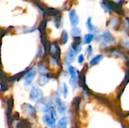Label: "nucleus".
<instances>
[{"label": "nucleus", "mask_w": 129, "mask_h": 128, "mask_svg": "<svg viewBox=\"0 0 129 128\" xmlns=\"http://www.w3.org/2000/svg\"><path fill=\"white\" fill-rule=\"evenodd\" d=\"M68 125V119L66 117H62L58 121L57 127L58 128H66Z\"/></svg>", "instance_id": "9"}, {"label": "nucleus", "mask_w": 129, "mask_h": 128, "mask_svg": "<svg viewBox=\"0 0 129 128\" xmlns=\"http://www.w3.org/2000/svg\"><path fill=\"white\" fill-rule=\"evenodd\" d=\"M87 54H88V57H90L92 55H93V48H92L91 46H88L87 48Z\"/></svg>", "instance_id": "19"}, {"label": "nucleus", "mask_w": 129, "mask_h": 128, "mask_svg": "<svg viewBox=\"0 0 129 128\" xmlns=\"http://www.w3.org/2000/svg\"><path fill=\"white\" fill-rule=\"evenodd\" d=\"M43 121L50 128H55V119L51 115H44Z\"/></svg>", "instance_id": "6"}, {"label": "nucleus", "mask_w": 129, "mask_h": 128, "mask_svg": "<svg viewBox=\"0 0 129 128\" xmlns=\"http://www.w3.org/2000/svg\"><path fill=\"white\" fill-rule=\"evenodd\" d=\"M76 55L77 53L76 52V51L74 50V49L73 48V46H71L70 47H69L68 53L65 59L66 63L67 65H69L71 63L73 62V61H74Z\"/></svg>", "instance_id": "4"}, {"label": "nucleus", "mask_w": 129, "mask_h": 128, "mask_svg": "<svg viewBox=\"0 0 129 128\" xmlns=\"http://www.w3.org/2000/svg\"><path fill=\"white\" fill-rule=\"evenodd\" d=\"M102 5L107 12L109 13H111L112 9V8L110 7V5H109V4H107V3L103 1V2L102 3Z\"/></svg>", "instance_id": "13"}, {"label": "nucleus", "mask_w": 129, "mask_h": 128, "mask_svg": "<svg viewBox=\"0 0 129 128\" xmlns=\"http://www.w3.org/2000/svg\"><path fill=\"white\" fill-rule=\"evenodd\" d=\"M62 44L64 45L67 43L68 40V34L66 30H63L62 31Z\"/></svg>", "instance_id": "16"}, {"label": "nucleus", "mask_w": 129, "mask_h": 128, "mask_svg": "<svg viewBox=\"0 0 129 128\" xmlns=\"http://www.w3.org/2000/svg\"><path fill=\"white\" fill-rule=\"evenodd\" d=\"M69 19L72 26H76L79 23V16L74 10H71L69 13Z\"/></svg>", "instance_id": "7"}, {"label": "nucleus", "mask_w": 129, "mask_h": 128, "mask_svg": "<svg viewBox=\"0 0 129 128\" xmlns=\"http://www.w3.org/2000/svg\"><path fill=\"white\" fill-rule=\"evenodd\" d=\"M71 35L74 37H79L81 35V30L78 28H73L71 30Z\"/></svg>", "instance_id": "12"}, {"label": "nucleus", "mask_w": 129, "mask_h": 128, "mask_svg": "<svg viewBox=\"0 0 129 128\" xmlns=\"http://www.w3.org/2000/svg\"><path fill=\"white\" fill-rule=\"evenodd\" d=\"M100 37L102 38V39L103 41H105L107 43L110 44V45H113V44H114L115 43L114 37L108 31H105L103 35H100Z\"/></svg>", "instance_id": "5"}, {"label": "nucleus", "mask_w": 129, "mask_h": 128, "mask_svg": "<svg viewBox=\"0 0 129 128\" xmlns=\"http://www.w3.org/2000/svg\"><path fill=\"white\" fill-rule=\"evenodd\" d=\"M94 36L93 34L88 33L84 36V39H83V44H89L94 38Z\"/></svg>", "instance_id": "11"}, {"label": "nucleus", "mask_w": 129, "mask_h": 128, "mask_svg": "<svg viewBox=\"0 0 129 128\" xmlns=\"http://www.w3.org/2000/svg\"><path fill=\"white\" fill-rule=\"evenodd\" d=\"M78 63L80 64L83 63L84 62V56L83 54H81V55H79V56H78Z\"/></svg>", "instance_id": "20"}, {"label": "nucleus", "mask_w": 129, "mask_h": 128, "mask_svg": "<svg viewBox=\"0 0 129 128\" xmlns=\"http://www.w3.org/2000/svg\"><path fill=\"white\" fill-rule=\"evenodd\" d=\"M42 95L43 92L40 89L36 87H33L30 92V99L33 102L40 100L42 97Z\"/></svg>", "instance_id": "2"}, {"label": "nucleus", "mask_w": 129, "mask_h": 128, "mask_svg": "<svg viewBox=\"0 0 129 128\" xmlns=\"http://www.w3.org/2000/svg\"><path fill=\"white\" fill-rule=\"evenodd\" d=\"M103 56L102 55H98L96 56H94V58H92V60L90 61V65L91 66H94V65H97V64L99 63L100 62L101 60L103 59Z\"/></svg>", "instance_id": "10"}, {"label": "nucleus", "mask_w": 129, "mask_h": 128, "mask_svg": "<svg viewBox=\"0 0 129 128\" xmlns=\"http://www.w3.org/2000/svg\"><path fill=\"white\" fill-rule=\"evenodd\" d=\"M86 27L89 31L94 33H97L99 32V30L97 28H96L93 24L91 23V18H89L86 21Z\"/></svg>", "instance_id": "8"}, {"label": "nucleus", "mask_w": 129, "mask_h": 128, "mask_svg": "<svg viewBox=\"0 0 129 128\" xmlns=\"http://www.w3.org/2000/svg\"><path fill=\"white\" fill-rule=\"evenodd\" d=\"M62 93H63V96H64V97L66 98L68 95V87L65 83L63 84Z\"/></svg>", "instance_id": "17"}, {"label": "nucleus", "mask_w": 129, "mask_h": 128, "mask_svg": "<svg viewBox=\"0 0 129 128\" xmlns=\"http://www.w3.org/2000/svg\"><path fill=\"white\" fill-rule=\"evenodd\" d=\"M37 74V70L36 69L34 68V69H31L27 74L25 75V77H24V84L25 85H30L31 82H32L33 80L35 78V75Z\"/></svg>", "instance_id": "3"}, {"label": "nucleus", "mask_w": 129, "mask_h": 128, "mask_svg": "<svg viewBox=\"0 0 129 128\" xmlns=\"http://www.w3.org/2000/svg\"><path fill=\"white\" fill-rule=\"evenodd\" d=\"M51 61L52 65H57V59L55 58V57H54V56H52L51 57Z\"/></svg>", "instance_id": "21"}, {"label": "nucleus", "mask_w": 129, "mask_h": 128, "mask_svg": "<svg viewBox=\"0 0 129 128\" xmlns=\"http://www.w3.org/2000/svg\"><path fill=\"white\" fill-rule=\"evenodd\" d=\"M69 72L71 75V79L69 80L71 85L73 87V90H76L78 87V76H77V72L76 68L73 66H70L68 69Z\"/></svg>", "instance_id": "1"}, {"label": "nucleus", "mask_w": 129, "mask_h": 128, "mask_svg": "<svg viewBox=\"0 0 129 128\" xmlns=\"http://www.w3.org/2000/svg\"><path fill=\"white\" fill-rule=\"evenodd\" d=\"M49 81V77H47L45 76V75H44V74H43L42 76L40 78V79H39V83L42 84H47Z\"/></svg>", "instance_id": "15"}, {"label": "nucleus", "mask_w": 129, "mask_h": 128, "mask_svg": "<svg viewBox=\"0 0 129 128\" xmlns=\"http://www.w3.org/2000/svg\"><path fill=\"white\" fill-rule=\"evenodd\" d=\"M26 111H27L28 114H30V113H31V114H35L36 113V110H35V109L34 107H33L30 104H27L26 105Z\"/></svg>", "instance_id": "14"}, {"label": "nucleus", "mask_w": 129, "mask_h": 128, "mask_svg": "<svg viewBox=\"0 0 129 128\" xmlns=\"http://www.w3.org/2000/svg\"><path fill=\"white\" fill-rule=\"evenodd\" d=\"M50 50H51V52L53 54H56L57 53L58 51V48L57 47L56 45L55 44H52L51 46V48H50Z\"/></svg>", "instance_id": "18"}]
</instances>
